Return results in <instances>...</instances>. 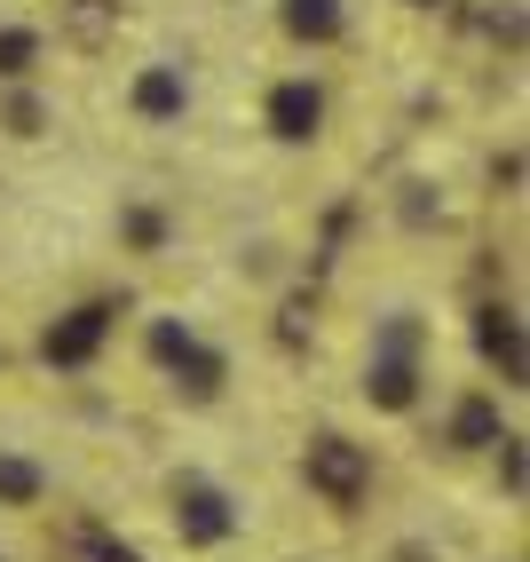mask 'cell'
<instances>
[{
  "label": "cell",
  "mask_w": 530,
  "mask_h": 562,
  "mask_svg": "<svg viewBox=\"0 0 530 562\" xmlns=\"http://www.w3.org/2000/svg\"><path fill=\"white\" fill-rule=\"evenodd\" d=\"M301 475H309V492L325 507H357L372 492V452L357 436H317L309 452H301Z\"/></svg>",
  "instance_id": "1"
},
{
  "label": "cell",
  "mask_w": 530,
  "mask_h": 562,
  "mask_svg": "<svg viewBox=\"0 0 530 562\" xmlns=\"http://www.w3.org/2000/svg\"><path fill=\"white\" fill-rule=\"evenodd\" d=\"M174 531H182V547H222V539H238L230 492L206 483V475H182V483H174Z\"/></svg>",
  "instance_id": "2"
},
{
  "label": "cell",
  "mask_w": 530,
  "mask_h": 562,
  "mask_svg": "<svg viewBox=\"0 0 530 562\" xmlns=\"http://www.w3.org/2000/svg\"><path fill=\"white\" fill-rule=\"evenodd\" d=\"M475 349H483V364H490V372H499V389H522V381H530L522 317H515L507 302H483V310H475Z\"/></svg>",
  "instance_id": "3"
},
{
  "label": "cell",
  "mask_w": 530,
  "mask_h": 562,
  "mask_svg": "<svg viewBox=\"0 0 530 562\" xmlns=\"http://www.w3.org/2000/svg\"><path fill=\"white\" fill-rule=\"evenodd\" d=\"M261 120H270L278 143H317L325 135V88L317 80H278L270 103H261Z\"/></svg>",
  "instance_id": "4"
},
{
  "label": "cell",
  "mask_w": 530,
  "mask_h": 562,
  "mask_svg": "<svg viewBox=\"0 0 530 562\" xmlns=\"http://www.w3.org/2000/svg\"><path fill=\"white\" fill-rule=\"evenodd\" d=\"M127 111L143 127H174L182 111H191V80H182V64H143L135 88H127Z\"/></svg>",
  "instance_id": "5"
},
{
  "label": "cell",
  "mask_w": 530,
  "mask_h": 562,
  "mask_svg": "<svg viewBox=\"0 0 530 562\" xmlns=\"http://www.w3.org/2000/svg\"><path fill=\"white\" fill-rule=\"evenodd\" d=\"M364 396L381 404V412H411V404H420V349L381 341L372 364H364Z\"/></svg>",
  "instance_id": "6"
},
{
  "label": "cell",
  "mask_w": 530,
  "mask_h": 562,
  "mask_svg": "<svg viewBox=\"0 0 530 562\" xmlns=\"http://www.w3.org/2000/svg\"><path fill=\"white\" fill-rule=\"evenodd\" d=\"M111 317H120L111 302H88V310H71V317H56V325H48V341H41V357H48V364H88V357L103 349V333H111Z\"/></svg>",
  "instance_id": "7"
},
{
  "label": "cell",
  "mask_w": 530,
  "mask_h": 562,
  "mask_svg": "<svg viewBox=\"0 0 530 562\" xmlns=\"http://www.w3.org/2000/svg\"><path fill=\"white\" fill-rule=\"evenodd\" d=\"M167 381H174V396H191V404H214L222 389H230V357L222 349H206V341H191L174 364H167Z\"/></svg>",
  "instance_id": "8"
},
{
  "label": "cell",
  "mask_w": 530,
  "mask_h": 562,
  "mask_svg": "<svg viewBox=\"0 0 530 562\" xmlns=\"http://www.w3.org/2000/svg\"><path fill=\"white\" fill-rule=\"evenodd\" d=\"M48 499V468L32 460V452H0V507L9 515H32Z\"/></svg>",
  "instance_id": "9"
},
{
  "label": "cell",
  "mask_w": 530,
  "mask_h": 562,
  "mask_svg": "<svg viewBox=\"0 0 530 562\" xmlns=\"http://www.w3.org/2000/svg\"><path fill=\"white\" fill-rule=\"evenodd\" d=\"M285 32L293 41H309V48H332L340 41V24H349V9H340V0H285Z\"/></svg>",
  "instance_id": "10"
},
{
  "label": "cell",
  "mask_w": 530,
  "mask_h": 562,
  "mask_svg": "<svg viewBox=\"0 0 530 562\" xmlns=\"http://www.w3.org/2000/svg\"><path fill=\"white\" fill-rule=\"evenodd\" d=\"M499 443V396H460L451 412V452H490Z\"/></svg>",
  "instance_id": "11"
},
{
  "label": "cell",
  "mask_w": 530,
  "mask_h": 562,
  "mask_svg": "<svg viewBox=\"0 0 530 562\" xmlns=\"http://www.w3.org/2000/svg\"><path fill=\"white\" fill-rule=\"evenodd\" d=\"M41 32H32V24H0V80H9V88H24L32 80V71H41Z\"/></svg>",
  "instance_id": "12"
},
{
  "label": "cell",
  "mask_w": 530,
  "mask_h": 562,
  "mask_svg": "<svg viewBox=\"0 0 530 562\" xmlns=\"http://www.w3.org/2000/svg\"><path fill=\"white\" fill-rule=\"evenodd\" d=\"M64 32H71V41H80V48H103L111 32H120V0H71Z\"/></svg>",
  "instance_id": "13"
},
{
  "label": "cell",
  "mask_w": 530,
  "mask_h": 562,
  "mask_svg": "<svg viewBox=\"0 0 530 562\" xmlns=\"http://www.w3.org/2000/svg\"><path fill=\"white\" fill-rule=\"evenodd\" d=\"M0 127H9L16 143H32V135H48V103L32 95V88H16L9 103H0Z\"/></svg>",
  "instance_id": "14"
},
{
  "label": "cell",
  "mask_w": 530,
  "mask_h": 562,
  "mask_svg": "<svg viewBox=\"0 0 530 562\" xmlns=\"http://www.w3.org/2000/svg\"><path fill=\"white\" fill-rule=\"evenodd\" d=\"M191 341H199V333L182 325V317H150V325H143V349H150V364H174Z\"/></svg>",
  "instance_id": "15"
},
{
  "label": "cell",
  "mask_w": 530,
  "mask_h": 562,
  "mask_svg": "<svg viewBox=\"0 0 530 562\" xmlns=\"http://www.w3.org/2000/svg\"><path fill=\"white\" fill-rule=\"evenodd\" d=\"M120 231H127V246H135V254H159V246H167V214H159V206H127Z\"/></svg>",
  "instance_id": "16"
},
{
  "label": "cell",
  "mask_w": 530,
  "mask_h": 562,
  "mask_svg": "<svg viewBox=\"0 0 530 562\" xmlns=\"http://www.w3.org/2000/svg\"><path fill=\"white\" fill-rule=\"evenodd\" d=\"M71 554H80V562H143L135 547H120V539H103V531H71Z\"/></svg>",
  "instance_id": "17"
},
{
  "label": "cell",
  "mask_w": 530,
  "mask_h": 562,
  "mask_svg": "<svg viewBox=\"0 0 530 562\" xmlns=\"http://www.w3.org/2000/svg\"><path fill=\"white\" fill-rule=\"evenodd\" d=\"M490 452H499V483L522 499V436H515V428H499V443H490Z\"/></svg>",
  "instance_id": "18"
},
{
  "label": "cell",
  "mask_w": 530,
  "mask_h": 562,
  "mask_svg": "<svg viewBox=\"0 0 530 562\" xmlns=\"http://www.w3.org/2000/svg\"><path fill=\"white\" fill-rule=\"evenodd\" d=\"M278 333H285V341H309V302H285V325Z\"/></svg>",
  "instance_id": "19"
},
{
  "label": "cell",
  "mask_w": 530,
  "mask_h": 562,
  "mask_svg": "<svg viewBox=\"0 0 530 562\" xmlns=\"http://www.w3.org/2000/svg\"><path fill=\"white\" fill-rule=\"evenodd\" d=\"M396 562H428V547H404V554H396Z\"/></svg>",
  "instance_id": "20"
},
{
  "label": "cell",
  "mask_w": 530,
  "mask_h": 562,
  "mask_svg": "<svg viewBox=\"0 0 530 562\" xmlns=\"http://www.w3.org/2000/svg\"><path fill=\"white\" fill-rule=\"evenodd\" d=\"M404 9H443V0H404Z\"/></svg>",
  "instance_id": "21"
},
{
  "label": "cell",
  "mask_w": 530,
  "mask_h": 562,
  "mask_svg": "<svg viewBox=\"0 0 530 562\" xmlns=\"http://www.w3.org/2000/svg\"><path fill=\"white\" fill-rule=\"evenodd\" d=\"M0 562H9V547H0Z\"/></svg>",
  "instance_id": "22"
}]
</instances>
